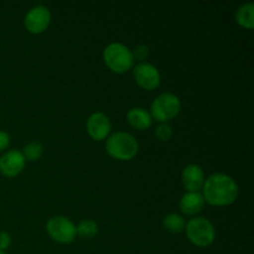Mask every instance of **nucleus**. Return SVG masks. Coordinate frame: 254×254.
<instances>
[{"label": "nucleus", "mask_w": 254, "mask_h": 254, "mask_svg": "<svg viewBox=\"0 0 254 254\" xmlns=\"http://www.w3.org/2000/svg\"><path fill=\"white\" fill-rule=\"evenodd\" d=\"M202 191L203 200L215 206L231 205L238 196L237 184L226 174H213L206 179Z\"/></svg>", "instance_id": "nucleus-1"}, {"label": "nucleus", "mask_w": 254, "mask_h": 254, "mask_svg": "<svg viewBox=\"0 0 254 254\" xmlns=\"http://www.w3.org/2000/svg\"><path fill=\"white\" fill-rule=\"evenodd\" d=\"M106 150L117 160H130L138 153L139 144L131 134L117 131L107 139Z\"/></svg>", "instance_id": "nucleus-2"}, {"label": "nucleus", "mask_w": 254, "mask_h": 254, "mask_svg": "<svg viewBox=\"0 0 254 254\" xmlns=\"http://www.w3.org/2000/svg\"><path fill=\"white\" fill-rule=\"evenodd\" d=\"M103 60L107 66L116 73H123L130 69L134 64L133 52L123 44L108 45L103 51Z\"/></svg>", "instance_id": "nucleus-3"}, {"label": "nucleus", "mask_w": 254, "mask_h": 254, "mask_svg": "<svg viewBox=\"0 0 254 254\" xmlns=\"http://www.w3.org/2000/svg\"><path fill=\"white\" fill-rule=\"evenodd\" d=\"M188 238L197 247H208L215 241V227L205 217H195L186 225Z\"/></svg>", "instance_id": "nucleus-4"}, {"label": "nucleus", "mask_w": 254, "mask_h": 254, "mask_svg": "<svg viewBox=\"0 0 254 254\" xmlns=\"http://www.w3.org/2000/svg\"><path fill=\"white\" fill-rule=\"evenodd\" d=\"M181 108L180 99L173 93H163L156 97L151 103V118L161 123L171 121L179 114Z\"/></svg>", "instance_id": "nucleus-5"}, {"label": "nucleus", "mask_w": 254, "mask_h": 254, "mask_svg": "<svg viewBox=\"0 0 254 254\" xmlns=\"http://www.w3.org/2000/svg\"><path fill=\"white\" fill-rule=\"evenodd\" d=\"M46 230L50 237L59 243H71L76 238V226L64 216H54L47 221Z\"/></svg>", "instance_id": "nucleus-6"}, {"label": "nucleus", "mask_w": 254, "mask_h": 254, "mask_svg": "<svg viewBox=\"0 0 254 254\" xmlns=\"http://www.w3.org/2000/svg\"><path fill=\"white\" fill-rule=\"evenodd\" d=\"M50 21H51V14L50 10L46 6H39L32 7L29 10L24 20V25L26 30H29L32 34H41L49 26Z\"/></svg>", "instance_id": "nucleus-7"}, {"label": "nucleus", "mask_w": 254, "mask_h": 254, "mask_svg": "<svg viewBox=\"0 0 254 254\" xmlns=\"http://www.w3.org/2000/svg\"><path fill=\"white\" fill-rule=\"evenodd\" d=\"M134 78L144 89L153 91L160 84V73L155 66L146 62L136 64L134 68Z\"/></svg>", "instance_id": "nucleus-8"}, {"label": "nucleus", "mask_w": 254, "mask_h": 254, "mask_svg": "<svg viewBox=\"0 0 254 254\" xmlns=\"http://www.w3.org/2000/svg\"><path fill=\"white\" fill-rule=\"evenodd\" d=\"M24 166L25 158L19 150H10L0 158V173L7 178L19 175Z\"/></svg>", "instance_id": "nucleus-9"}, {"label": "nucleus", "mask_w": 254, "mask_h": 254, "mask_svg": "<svg viewBox=\"0 0 254 254\" xmlns=\"http://www.w3.org/2000/svg\"><path fill=\"white\" fill-rule=\"evenodd\" d=\"M112 129V124L108 117L103 113H93L87 121V131L94 140H103L108 136Z\"/></svg>", "instance_id": "nucleus-10"}, {"label": "nucleus", "mask_w": 254, "mask_h": 254, "mask_svg": "<svg viewBox=\"0 0 254 254\" xmlns=\"http://www.w3.org/2000/svg\"><path fill=\"white\" fill-rule=\"evenodd\" d=\"M181 179H183L184 188L188 190V192H198V190L202 189L203 183H205V175H203L202 169L195 164L188 165L184 169Z\"/></svg>", "instance_id": "nucleus-11"}, {"label": "nucleus", "mask_w": 254, "mask_h": 254, "mask_svg": "<svg viewBox=\"0 0 254 254\" xmlns=\"http://www.w3.org/2000/svg\"><path fill=\"white\" fill-rule=\"evenodd\" d=\"M127 119H128V123L138 130H145V129L150 128L153 124V118H151L150 113L140 107L131 108L127 113Z\"/></svg>", "instance_id": "nucleus-12"}, {"label": "nucleus", "mask_w": 254, "mask_h": 254, "mask_svg": "<svg viewBox=\"0 0 254 254\" xmlns=\"http://www.w3.org/2000/svg\"><path fill=\"white\" fill-rule=\"evenodd\" d=\"M203 196L198 192H186L180 200V210L185 215L192 216L200 212L203 207Z\"/></svg>", "instance_id": "nucleus-13"}, {"label": "nucleus", "mask_w": 254, "mask_h": 254, "mask_svg": "<svg viewBox=\"0 0 254 254\" xmlns=\"http://www.w3.org/2000/svg\"><path fill=\"white\" fill-rule=\"evenodd\" d=\"M236 21L241 26L246 29H253L254 27V4L253 2H247L238 7L236 12Z\"/></svg>", "instance_id": "nucleus-14"}, {"label": "nucleus", "mask_w": 254, "mask_h": 254, "mask_svg": "<svg viewBox=\"0 0 254 254\" xmlns=\"http://www.w3.org/2000/svg\"><path fill=\"white\" fill-rule=\"evenodd\" d=\"M164 227L171 233H180L185 228V220L178 213H170L164 217Z\"/></svg>", "instance_id": "nucleus-15"}, {"label": "nucleus", "mask_w": 254, "mask_h": 254, "mask_svg": "<svg viewBox=\"0 0 254 254\" xmlns=\"http://www.w3.org/2000/svg\"><path fill=\"white\" fill-rule=\"evenodd\" d=\"M77 235L81 236L82 238H92L98 232V226L94 221L84 220L79 222V225L76 227Z\"/></svg>", "instance_id": "nucleus-16"}, {"label": "nucleus", "mask_w": 254, "mask_h": 254, "mask_svg": "<svg viewBox=\"0 0 254 254\" xmlns=\"http://www.w3.org/2000/svg\"><path fill=\"white\" fill-rule=\"evenodd\" d=\"M42 153H44V148L40 143L37 141H32V143H29L24 148V151H22V155H24L25 160L30 161H36L41 158Z\"/></svg>", "instance_id": "nucleus-17"}, {"label": "nucleus", "mask_w": 254, "mask_h": 254, "mask_svg": "<svg viewBox=\"0 0 254 254\" xmlns=\"http://www.w3.org/2000/svg\"><path fill=\"white\" fill-rule=\"evenodd\" d=\"M155 134L156 136H158V139L166 141L171 138V135H173V129H171V127L169 126L168 123H161L160 126L156 127Z\"/></svg>", "instance_id": "nucleus-18"}, {"label": "nucleus", "mask_w": 254, "mask_h": 254, "mask_svg": "<svg viewBox=\"0 0 254 254\" xmlns=\"http://www.w3.org/2000/svg\"><path fill=\"white\" fill-rule=\"evenodd\" d=\"M149 55V50H148V46H145V45H139V46L135 47V50H134L133 52V57H135V59L138 60H145L146 57H148Z\"/></svg>", "instance_id": "nucleus-19"}, {"label": "nucleus", "mask_w": 254, "mask_h": 254, "mask_svg": "<svg viewBox=\"0 0 254 254\" xmlns=\"http://www.w3.org/2000/svg\"><path fill=\"white\" fill-rule=\"evenodd\" d=\"M10 243H11V238H10L9 233L0 231V251H5L9 248Z\"/></svg>", "instance_id": "nucleus-20"}, {"label": "nucleus", "mask_w": 254, "mask_h": 254, "mask_svg": "<svg viewBox=\"0 0 254 254\" xmlns=\"http://www.w3.org/2000/svg\"><path fill=\"white\" fill-rule=\"evenodd\" d=\"M10 144V136L6 131L0 130V151L6 149Z\"/></svg>", "instance_id": "nucleus-21"}, {"label": "nucleus", "mask_w": 254, "mask_h": 254, "mask_svg": "<svg viewBox=\"0 0 254 254\" xmlns=\"http://www.w3.org/2000/svg\"><path fill=\"white\" fill-rule=\"evenodd\" d=\"M0 254H6V253H5L4 251H0Z\"/></svg>", "instance_id": "nucleus-22"}]
</instances>
